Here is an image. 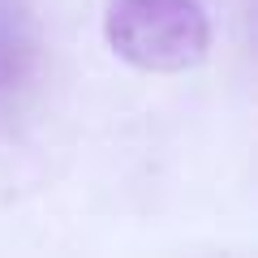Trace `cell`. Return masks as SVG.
I'll return each instance as SVG.
<instances>
[{
    "mask_svg": "<svg viewBox=\"0 0 258 258\" xmlns=\"http://www.w3.org/2000/svg\"><path fill=\"white\" fill-rule=\"evenodd\" d=\"M39 69V26L22 0H0V116L30 91Z\"/></svg>",
    "mask_w": 258,
    "mask_h": 258,
    "instance_id": "obj_2",
    "label": "cell"
},
{
    "mask_svg": "<svg viewBox=\"0 0 258 258\" xmlns=\"http://www.w3.org/2000/svg\"><path fill=\"white\" fill-rule=\"evenodd\" d=\"M108 47L142 74H181L211 47L203 0H112L103 18Z\"/></svg>",
    "mask_w": 258,
    "mask_h": 258,
    "instance_id": "obj_1",
    "label": "cell"
}]
</instances>
